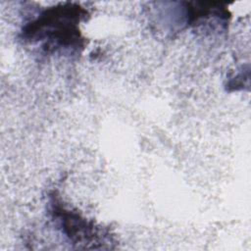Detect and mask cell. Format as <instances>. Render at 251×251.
<instances>
[{"label": "cell", "instance_id": "2", "mask_svg": "<svg viewBox=\"0 0 251 251\" xmlns=\"http://www.w3.org/2000/svg\"><path fill=\"white\" fill-rule=\"evenodd\" d=\"M54 217L60 222L63 231L74 242L80 244H92L98 239V228L87 223L78 214L67 210L62 205L52 204Z\"/></svg>", "mask_w": 251, "mask_h": 251}, {"label": "cell", "instance_id": "1", "mask_svg": "<svg viewBox=\"0 0 251 251\" xmlns=\"http://www.w3.org/2000/svg\"><path fill=\"white\" fill-rule=\"evenodd\" d=\"M84 14L82 9L73 6L48 9L24 28V37L30 42L43 41L48 49H76L82 44L76 25Z\"/></svg>", "mask_w": 251, "mask_h": 251}]
</instances>
